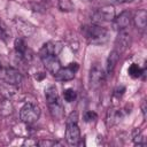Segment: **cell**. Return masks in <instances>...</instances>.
Wrapping results in <instances>:
<instances>
[{
	"mask_svg": "<svg viewBox=\"0 0 147 147\" xmlns=\"http://www.w3.org/2000/svg\"><path fill=\"white\" fill-rule=\"evenodd\" d=\"M80 32L85 37V39L94 45H102L107 42L109 38L108 29L99 25V24H91V25H83Z\"/></svg>",
	"mask_w": 147,
	"mask_h": 147,
	"instance_id": "6da1fadb",
	"label": "cell"
},
{
	"mask_svg": "<svg viewBox=\"0 0 147 147\" xmlns=\"http://www.w3.org/2000/svg\"><path fill=\"white\" fill-rule=\"evenodd\" d=\"M39 117L40 108L32 102L25 103L20 110V119L25 124H33L39 119Z\"/></svg>",
	"mask_w": 147,
	"mask_h": 147,
	"instance_id": "7a4b0ae2",
	"label": "cell"
},
{
	"mask_svg": "<svg viewBox=\"0 0 147 147\" xmlns=\"http://www.w3.org/2000/svg\"><path fill=\"white\" fill-rule=\"evenodd\" d=\"M115 18V9L113 6H103L99 8L92 15L93 24H100L102 22H110Z\"/></svg>",
	"mask_w": 147,
	"mask_h": 147,
	"instance_id": "3957f363",
	"label": "cell"
},
{
	"mask_svg": "<svg viewBox=\"0 0 147 147\" xmlns=\"http://www.w3.org/2000/svg\"><path fill=\"white\" fill-rule=\"evenodd\" d=\"M78 69H79L78 63L77 62H71L65 68L61 67V69L54 75V77L59 82H68V80H71V79L75 78V75H76Z\"/></svg>",
	"mask_w": 147,
	"mask_h": 147,
	"instance_id": "277c9868",
	"label": "cell"
},
{
	"mask_svg": "<svg viewBox=\"0 0 147 147\" xmlns=\"http://www.w3.org/2000/svg\"><path fill=\"white\" fill-rule=\"evenodd\" d=\"M13 24L16 29V31L22 36V37H30L34 33L36 28L33 24H31L30 22L21 18V17H15L13 20Z\"/></svg>",
	"mask_w": 147,
	"mask_h": 147,
	"instance_id": "5b68a950",
	"label": "cell"
},
{
	"mask_svg": "<svg viewBox=\"0 0 147 147\" xmlns=\"http://www.w3.org/2000/svg\"><path fill=\"white\" fill-rule=\"evenodd\" d=\"M80 140V130L77 122H67L65 127V141L69 145H78Z\"/></svg>",
	"mask_w": 147,
	"mask_h": 147,
	"instance_id": "8992f818",
	"label": "cell"
},
{
	"mask_svg": "<svg viewBox=\"0 0 147 147\" xmlns=\"http://www.w3.org/2000/svg\"><path fill=\"white\" fill-rule=\"evenodd\" d=\"M103 79H105V72H103L102 68L98 63L93 64L90 69V75H88L90 86L93 87V88H96L101 85Z\"/></svg>",
	"mask_w": 147,
	"mask_h": 147,
	"instance_id": "52a82bcc",
	"label": "cell"
},
{
	"mask_svg": "<svg viewBox=\"0 0 147 147\" xmlns=\"http://www.w3.org/2000/svg\"><path fill=\"white\" fill-rule=\"evenodd\" d=\"M63 48V42L61 41H48L45 42L42 45V47L39 51V56L44 57V56H49V55H54L57 56L61 51Z\"/></svg>",
	"mask_w": 147,
	"mask_h": 147,
	"instance_id": "ba28073f",
	"label": "cell"
},
{
	"mask_svg": "<svg viewBox=\"0 0 147 147\" xmlns=\"http://www.w3.org/2000/svg\"><path fill=\"white\" fill-rule=\"evenodd\" d=\"M2 79L5 80L6 84L17 86L22 82V74L17 69L8 67V68H5L2 70Z\"/></svg>",
	"mask_w": 147,
	"mask_h": 147,
	"instance_id": "9c48e42d",
	"label": "cell"
},
{
	"mask_svg": "<svg viewBox=\"0 0 147 147\" xmlns=\"http://www.w3.org/2000/svg\"><path fill=\"white\" fill-rule=\"evenodd\" d=\"M131 45V34L126 31V29L118 31V34L115 39V51L122 53L126 51Z\"/></svg>",
	"mask_w": 147,
	"mask_h": 147,
	"instance_id": "30bf717a",
	"label": "cell"
},
{
	"mask_svg": "<svg viewBox=\"0 0 147 147\" xmlns=\"http://www.w3.org/2000/svg\"><path fill=\"white\" fill-rule=\"evenodd\" d=\"M130 22H131V14L129 10H124L118 16H115V18L113 20V29L116 31L124 30L130 25Z\"/></svg>",
	"mask_w": 147,
	"mask_h": 147,
	"instance_id": "8fae6325",
	"label": "cell"
},
{
	"mask_svg": "<svg viewBox=\"0 0 147 147\" xmlns=\"http://www.w3.org/2000/svg\"><path fill=\"white\" fill-rule=\"evenodd\" d=\"M41 59V62L44 64V67L47 69V71H49L51 74L55 75L60 69H61V63L57 59V56H54V55H49V56H44V57H40Z\"/></svg>",
	"mask_w": 147,
	"mask_h": 147,
	"instance_id": "7c38bea8",
	"label": "cell"
},
{
	"mask_svg": "<svg viewBox=\"0 0 147 147\" xmlns=\"http://www.w3.org/2000/svg\"><path fill=\"white\" fill-rule=\"evenodd\" d=\"M123 110L122 109H116V108H110L107 111L106 116V124L108 127L119 123V121L123 118Z\"/></svg>",
	"mask_w": 147,
	"mask_h": 147,
	"instance_id": "4fadbf2b",
	"label": "cell"
},
{
	"mask_svg": "<svg viewBox=\"0 0 147 147\" xmlns=\"http://www.w3.org/2000/svg\"><path fill=\"white\" fill-rule=\"evenodd\" d=\"M133 22H134V26L139 31L144 32L146 30V26H147V11L145 9H139L134 14Z\"/></svg>",
	"mask_w": 147,
	"mask_h": 147,
	"instance_id": "5bb4252c",
	"label": "cell"
},
{
	"mask_svg": "<svg viewBox=\"0 0 147 147\" xmlns=\"http://www.w3.org/2000/svg\"><path fill=\"white\" fill-rule=\"evenodd\" d=\"M119 60V53L116 52L115 49H113L109 55H108V59H107V67H106V71H107V75H111L117 62Z\"/></svg>",
	"mask_w": 147,
	"mask_h": 147,
	"instance_id": "9a60e30c",
	"label": "cell"
},
{
	"mask_svg": "<svg viewBox=\"0 0 147 147\" xmlns=\"http://www.w3.org/2000/svg\"><path fill=\"white\" fill-rule=\"evenodd\" d=\"M14 111V106L13 102L10 101L9 98H5L0 101V115L2 117H8L11 115Z\"/></svg>",
	"mask_w": 147,
	"mask_h": 147,
	"instance_id": "2e32d148",
	"label": "cell"
},
{
	"mask_svg": "<svg viewBox=\"0 0 147 147\" xmlns=\"http://www.w3.org/2000/svg\"><path fill=\"white\" fill-rule=\"evenodd\" d=\"M45 96H46V101H47V105H51V103H54L59 100V93H57V90L54 85H51L48 86L46 90H45Z\"/></svg>",
	"mask_w": 147,
	"mask_h": 147,
	"instance_id": "e0dca14e",
	"label": "cell"
},
{
	"mask_svg": "<svg viewBox=\"0 0 147 147\" xmlns=\"http://www.w3.org/2000/svg\"><path fill=\"white\" fill-rule=\"evenodd\" d=\"M48 107H49L51 115H52L54 118H61V117L63 116V107H62L60 100H57V101L54 102V103L48 105Z\"/></svg>",
	"mask_w": 147,
	"mask_h": 147,
	"instance_id": "ac0fdd59",
	"label": "cell"
},
{
	"mask_svg": "<svg viewBox=\"0 0 147 147\" xmlns=\"http://www.w3.org/2000/svg\"><path fill=\"white\" fill-rule=\"evenodd\" d=\"M127 72H129V75H130L132 78H139V77H141V76H145L146 68L141 69L138 64L133 63V64H131V65H130V68H129Z\"/></svg>",
	"mask_w": 147,
	"mask_h": 147,
	"instance_id": "d6986e66",
	"label": "cell"
},
{
	"mask_svg": "<svg viewBox=\"0 0 147 147\" xmlns=\"http://www.w3.org/2000/svg\"><path fill=\"white\" fill-rule=\"evenodd\" d=\"M10 38H11L10 30H9L8 26L5 24L3 21H0V39L3 40L5 42H7L8 40H10Z\"/></svg>",
	"mask_w": 147,
	"mask_h": 147,
	"instance_id": "ffe728a7",
	"label": "cell"
},
{
	"mask_svg": "<svg viewBox=\"0 0 147 147\" xmlns=\"http://www.w3.org/2000/svg\"><path fill=\"white\" fill-rule=\"evenodd\" d=\"M57 7L61 11L68 13V11H71L74 9V3H72L71 0H59L57 1Z\"/></svg>",
	"mask_w": 147,
	"mask_h": 147,
	"instance_id": "44dd1931",
	"label": "cell"
},
{
	"mask_svg": "<svg viewBox=\"0 0 147 147\" xmlns=\"http://www.w3.org/2000/svg\"><path fill=\"white\" fill-rule=\"evenodd\" d=\"M63 98H64V100L67 102H74L76 100V98H77V93L72 88H67L63 92Z\"/></svg>",
	"mask_w": 147,
	"mask_h": 147,
	"instance_id": "7402d4cb",
	"label": "cell"
},
{
	"mask_svg": "<svg viewBox=\"0 0 147 147\" xmlns=\"http://www.w3.org/2000/svg\"><path fill=\"white\" fill-rule=\"evenodd\" d=\"M133 142H134V145H137V146H145V145H146L144 136H142L140 132H138V131H136V134L133 136Z\"/></svg>",
	"mask_w": 147,
	"mask_h": 147,
	"instance_id": "603a6c76",
	"label": "cell"
},
{
	"mask_svg": "<svg viewBox=\"0 0 147 147\" xmlns=\"http://www.w3.org/2000/svg\"><path fill=\"white\" fill-rule=\"evenodd\" d=\"M37 145H38V146H40V147H53V146H61V144H60V142L54 141V140H39Z\"/></svg>",
	"mask_w": 147,
	"mask_h": 147,
	"instance_id": "cb8c5ba5",
	"label": "cell"
},
{
	"mask_svg": "<svg viewBox=\"0 0 147 147\" xmlns=\"http://www.w3.org/2000/svg\"><path fill=\"white\" fill-rule=\"evenodd\" d=\"M98 118V115L94 111H86L84 114V121L86 123H91V122H95Z\"/></svg>",
	"mask_w": 147,
	"mask_h": 147,
	"instance_id": "d4e9b609",
	"label": "cell"
},
{
	"mask_svg": "<svg viewBox=\"0 0 147 147\" xmlns=\"http://www.w3.org/2000/svg\"><path fill=\"white\" fill-rule=\"evenodd\" d=\"M124 92H125V86H123V85H119V86H117V87L115 88V91H114V94H115L116 96L121 98V96L124 94Z\"/></svg>",
	"mask_w": 147,
	"mask_h": 147,
	"instance_id": "484cf974",
	"label": "cell"
},
{
	"mask_svg": "<svg viewBox=\"0 0 147 147\" xmlns=\"http://www.w3.org/2000/svg\"><path fill=\"white\" fill-rule=\"evenodd\" d=\"M77 121H78V115H77V113H71V114L68 116L65 123H67V122H77Z\"/></svg>",
	"mask_w": 147,
	"mask_h": 147,
	"instance_id": "4316f807",
	"label": "cell"
},
{
	"mask_svg": "<svg viewBox=\"0 0 147 147\" xmlns=\"http://www.w3.org/2000/svg\"><path fill=\"white\" fill-rule=\"evenodd\" d=\"M37 144H38L37 140H32L31 138H29V139H25L24 140L23 146H37Z\"/></svg>",
	"mask_w": 147,
	"mask_h": 147,
	"instance_id": "83f0119b",
	"label": "cell"
},
{
	"mask_svg": "<svg viewBox=\"0 0 147 147\" xmlns=\"http://www.w3.org/2000/svg\"><path fill=\"white\" fill-rule=\"evenodd\" d=\"M45 77H46V74H45V72H38V74L36 75V79H37V80H42Z\"/></svg>",
	"mask_w": 147,
	"mask_h": 147,
	"instance_id": "f1b7e54d",
	"label": "cell"
},
{
	"mask_svg": "<svg viewBox=\"0 0 147 147\" xmlns=\"http://www.w3.org/2000/svg\"><path fill=\"white\" fill-rule=\"evenodd\" d=\"M141 111H142L144 118L146 119V101H142V105H141Z\"/></svg>",
	"mask_w": 147,
	"mask_h": 147,
	"instance_id": "f546056e",
	"label": "cell"
},
{
	"mask_svg": "<svg viewBox=\"0 0 147 147\" xmlns=\"http://www.w3.org/2000/svg\"><path fill=\"white\" fill-rule=\"evenodd\" d=\"M118 2H131V1H133V0H117Z\"/></svg>",
	"mask_w": 147,
	"mask_h": 147,
	"instance_id": "4dcf8cb0",
	"label": "cell"
},
{
	"mask_svg": "<svg viewBox=\"0 0 147 147\" xmlns=\"http://www.w3.org/2000/svg\"><path fill=\"white\" fill-rule=\"evenodd\" d=\"M0 68H1V62H0Z\"/></svg>",
	"mask_w": 147,
	"mask_h": 147,
	"instance_id": "1f68e13d",
	"label": "cell"
}]
</instances>
